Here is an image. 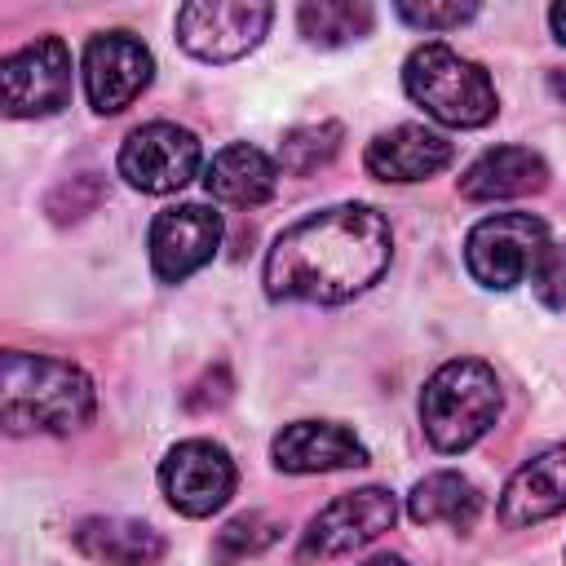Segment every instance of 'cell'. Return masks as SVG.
<instances>
[{
    "label": "cell",
    "instance_id": "6da1fadb",
    "mask_svg": "<svg viewBox=\"0 0 566 566\" xmlns=\"http://www.w3.org/2000/svg\"><path fill=\"white\" fill-rule=\"evenodd\" d=\"M394 256L389 221L371 203H332L292 221L265 252L270 301L340 305L367 292Z\"/></svg>",
    "mask_w": 566,
    "mask_h": 566
},
{
    "label": "cell",
    "instance_id": "7a4b0ae2",
    "mask_svg": "<svg viewBox=\"0 0 566 566\" xmlns=\"http://www.w3.org/2000/svg\"><path fill=\"white\" fill-rule=\"evenodd\" d=\"M0 416L9 433H75L93 420V380L62 358L9 349L0 367Z\"/></svg>",
    "mask_w": 566,
    "mask_h": 566
},
{
    "label": "cell",
    "instance_id": "3957f363",
    "mask_svg": "<svg viewBox=\"0 0 566 566\" xmlns=\"http://www.w3.org/2000/svg\"><path fill=\"white\" fill-rule=\"evenodd\" d=\"M504 394L482 358H447L420 389V424L433 451H469L500 420Z\"/></svg>",
    "mask_w": 566,
    "mask_h": 566
},
{
    "label": "cell",
    "instance_id": "277c9868",
    "mask_svg": "<svg viewBox=\"0 0 566 566\" xmlns=\"http://www.w3.org/2000/svg\"><path fill=\"white\" fill-rule=\"evenodd\" d=\"M402 88L429 119H438L447 128H482L500 111L491 75L473 57L455 53L442 40L411 49V57L402 66Z\"/></svg>",
    "mask_w": 566,
    "mask_h": 566
},
{
    "label": "cell",
    "instance_id": "5b68a950",
    "mask_svg": "<svg viewBox=\"0 0 566 566\" xmlns=\"http://www.w3.org/2000/svg\"><path fill=\"white\" fill-rule=\"evenodd\" d=\"M553 248L548 226L531 212H495L482 217L464 239V265L482 287L509 292L526 279H535L544 252Z\"/></svg>",
    "mask_w": 566,
    "mask_h": 566
},
{
    "label": "cell",
    "instance_id": "8992f818",
    "mask_svg": "<svg viewBox=\"0 0 566 566\" xmlns=\"http://www.w3.org/2000/svg\"><path fill=\"white\" fill-rule=\"evenodd\" d=\"M394 517H398V504H394V495L385 486H363V491L336 495L301 531L296 562H332V557H345V553L371 544L376 535H385L394 526Z\"/></svg>",
    "mask_w": 566,
    "mask_h": 566
},
{
    "label": "cell",
    "instance_id": "52a82bcc",
    "mask_svg": "<svg viewBox=\"0 0 566 566\" xmlns=\"http://www.w3.org/2000/svg\"><path fill=\"white\" fill-rule=\"evenodd\" d=\"M270 18L261 0H195L177 9V40L199 62H234L261 44Z\"/></svg>",
    "mask_w": 566,
    "mask_h": 566
},
{
    "label": "cell",
    "instance_id": "ba28073f",
    "mask_svg": "<svg viewBox=\"0 0 566 566\" xmlns=\"http://www.w3.org/2000/svg\"><path fill=\"white\" fill-rule=\"evenodd\" d=\"M234 460L212 438H186L159 460V486L164 500L181 517H212L234 495Z\"/></svg>",
    "mask_w": 566,
    "mask_h": 566
},
{
    "label": "cell",
    "instance_id": "9c48e42d",
    "mask_svg": "<svg viewBox=\"0 0 566 566\" xmlns=\"http://www.w3.org/2000/svg\"><path fill=\"white\" fill-rule=\"evenodd\" d=\"M199 137L181 124L155 119L124 137L119 146V177L142 195H172L199 172Z\"/></svg>",
    "mask_w": 566,
    "mask_h": 566
},
{
    "label": "cell",
    "instance_id": "30bf717a",
    "mask_svg": "<svg viewBox=\"0 0 566 566\" xmlns=\"http://www.w3.org/2000/svg\"><path fill=\"white\" fill-rule=\"evenodd\" d=\"M4 84V115L31 119L53 115L71 102V49L57 35H35L31 44L13 49L0 62Z\"/></svg>",
    "mask_w": 566,
    "mask_h": 566
},
{
    "label": "cell",
    "instance_id": "8fae6325",
    "mask_svg": "<svg viewBox=\"0 0 566 566\" xmlns=\"http://www.w3.org/2000/svg\"><path fill=\"white\" fill-rule=\"evenodd\" d=\"M155 75L150 49L133 31H97L84 44V93L97 115H119L133 106Z\"/></svg>",
    "mask_w": 566,
    "mask_h": 566
},
{
    "label": "cell",
    "instance_id": "7c38bea8",
    "mask_svg": "<svg viewBox=\"0 0 566 566\" xmlns=\"http://www.w3.org/2000/svg\"><path fill=\"white\" fill-rule=\"evenodd\" d=\"M221 212L203 208V203H177L164 208L150 221V270L159 283H181L190 279L199 265H208L221 248Z\"/></svg>",
    "mask_w": 566,
    "mask_h": 566
},
{
    "label": "cell",
    "instance_id": "4fadbf2b",
    "mask_svg": "<svg viewBox=\"0 0 566 566\" xmlns=\"http://www.w3.org/2000/svg\"><path fill=\"white\" fill-rule=\"evenodd\" d=\"M270 460L279 473H336L367 464V447L336 420H292L274 433Z\"/></svg>",
    "mask_w": 566,
    "mask_h": 566
},
{
    "label": "cell",
    "instance_id": "5bb4252c",
    "mask_svg": "<svg viewBox=\"0 0 566 566\" xmlns=\"http://www.w3.org/2000/svg\"><path fill=\"white\" fill-rule=\"evenodd\" d=\"M455 146L424 128V124H398V128H385L367 142V155H363V168L376 177V181H424V177H438L447 164H451Z\"/></svg>",
    "mask_w": 566,
    "mask_h": 566
},
{
    "label": "cell",
    "instance_id": "9a60e30c",
    "mask_svg": "<svg viewBox=\"0 0 566 566\" xmlns=\"http://www.w3.org/2000/svg\"><path fill=\"white\" fill-rule=\"evenodd\" d=\"M566 509V442L531 455L500 495V522L509 531L548 522Z\"/></svg>",
    "mask_w": 566,
    "mask_h": 566
},
{
    "label": "cell",
    "instance_id": "2e32d148",
    "mask_svg": "<svg viewBox=\"0 0 566 566\" xmlns=\"http://www.w3.org/2000/svg\"><path fill=\"white\" fill-rule=\"evenodd\" d=\"M548 186V164L531 146H495L482 150L464 172H460V195L478 203L495 199H522Z\"/></svg>",
    "mask_w": 566,
    "mask_h": 566
},
{
    "label": "cell",
    "instance_id": "e0dca14e",
    "mask_svg": "<svg viewBox=\"0 0 566 566\" xmlns=\"http://www.w3.org/2000/svg\"><path fill=\"white\" fill-rule=\"evenodd\" d=\"M203 186L212 199L230 203V208H256L274 195L279 186V164L248 142H230L212 155V164L203 168Z\"/></svg>",
    "mask_w": 566,
    "mask_h": 566
},
{
    "label": "cell",
    "instance_id": "ac0fdd59",
    "mask_svg": "<svg viewBox=\"0 0 566 566\" xmlns=\"http://www.w3.org/2000/svg\"><path fill=\"white\" fill-rule=\"evenodd\" d=\"M80 557L97 566H159L164 562V535L133 517H88L71 531Z\"/></svg>",
    "mask_w": 566,
    "mask_h": 566
},
{
    "label": "cell",
    "instance_id": "d6986e66",
    "mask_svg": "<svg viewBox=\"0 0 566 566\" xmlns=\"http://www.w3.org/2000/svg\"><path fill=\"white\" fill-rule=\"evenodd\" d=\"M407 513H411V522H420V526H438V522H442V526L469 531V526L478 522V513H482V495H478V486H473L464 473L438 469V473H424V478L411 486Z\"/></svg>",
    "mask_w": 566,
    "mask_h": 566
},
{
    "label": "cell",
    "instance_id": "ffe728a7",
    "mask_svg": "<svg viewBox=\"0 0 566 566\" xmlns=\"http://www.w3.org/2000/svg\"><path fill=\"white\" fill-rule=\"evenodd\" d=\"M371 4L363 0H305L296 9V22H301V35L310 44H323V49H336V44H349V40H363L371 31Z\"/></svg>",
    "mask_w": 566,
    "mask_h": 566
},
{
    "label": "cell",
    "instance_id": "44dd1931",
    "mask_svg": "<svg viewBox=\"0 0 566 566\" xmlns=\"http://www.w3.org/2000/svg\"><path fill=\"white\" fill-rule=\"evenodd\" d=\"M340 137H345V128H340L336 119L292 128V133L283 137V146H279V164H283V172H292V177H310V172H318L323 164L336 159Z\"/></svg>",
    "mask_w": 566,
    "mask_h": 566
},
{
    "label": "cell",
    "instance_id": "7402d4cb",
    "mask_svg": "<svg viewBox=\"0 0 566 566\" xmlns=\"http://www.w3.org/2000/svg\"><path fill=\"white\" fill-rule=\"evenodd\" d=\"M279 522L270 517V513H256V509H248V513H239V517H230L221 531H217V539H212V557L221 562V566H234V562H248V557H261L274 539H279Z\"/></svg>",
    "mask_w": 566,
    "mask_h": 566
},
{
    "label": "cell",
    "instance_id": "603a6c76",
    "mask_svg": "<svg viewBox=\"0 0 566 566\" xmlns=\"http://www.w3.org/2000/svg\"><path fill=\"white\" fill-rule=\"evenodd\" d=\"M394 13L416 31H451V27L469 22L478 13V4H398Z\"/></svg>",
    "mask_w": 566,
    "mask_h": 566
},
{
    "label": "cell",
    "instance_id": "cb8c5ba5",
    "mask_svg": "<svg viewBox=\"0 0 566 566\" xmlns=\"http://www.w3.org/2000/svg\"><path fill=\"white\" fill-rule=\"evenodd\" d=\"M535 292L548 310H566V243H553L535 270Z\"/></svg>",
    "mask_w": 566,
    "mask_h": 566
},
{
    "label": "cell",
    "instance_id": "d4e9b609",
    "mask_svg": "<svg viewBox=\"0 0 566 566\" xmlns=\"http://www.w3.org/2000/svg\"><path fill=\"white\" fill-rule=\"evenodd\" d=\"M230 398V371L226 367H212L199 376V385L186 394V407L190 411H208V407H221Z\"/></svg>",
    "mask_w": 566,
    "mask_h": 566
},
{
    "label": "cell",
    "instance_id": "484cf974",
    "mask_svg": "<svg viewBox=\"0 0 566 566\" xmlns=\"http://www.w3.org/2000/svg\"><path fill=\"white\" fill-rule=\"evenodd\" d=\"M548 27H553V35L566 44V0H557V4L548 9Z\"/></svg>",
    "mask_w": 566,
    "mask_h": 566
},
{
    "label": "cell",
    "instance_id": "4316f807",
    "mask_svg": "<svg viewBox=\"0 0 566 566\" xmlns=\"http://www.w3.org/2000/svg\"><path fill=\"white\" fill-rule=\"evenodd\" d=\"M548 88H553V97L566 102V71H548Z\"/></svg>",
    "mask_w": 566,
    "mask_h": 566
},
{
    "label": "cell",
    "instance_id": "83f0119b",
    "mask_svg": "<svg viewBox=\"0 0 566 566\" xmlns=\"http://www.w3.org/2000/svg\"><path fill=\"white\" fill-rule=\"evenodd\" d=\"M363 566H407V562L394 557V553H385V557H371V562H363Z\"/></svg>",
    "mask_w": 566,
    "mask_h": 566
}]
</instances>
